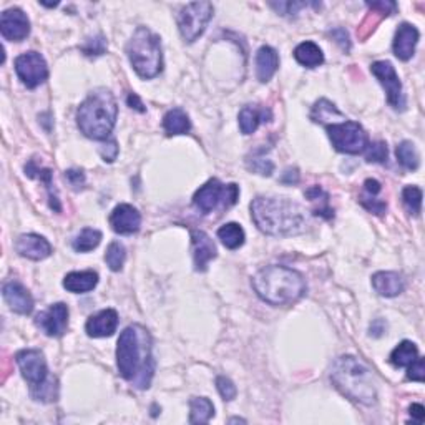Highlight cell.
Segmentation results:
<instances>
[{
  "label": "cell",
  "mask_w": 425,
  "mask_h": 425,
  "mask_svg": "<svg viewBox=\"0 0 425 425\" xmlns=\"http://www.w3.org/2000/svg\"><path fill=\"white\" fill-rule=\"evenodd\" d=\"M249 208L256 226L269 236H296L306 231L304 211L294 201L258 196Z\"/></svg>",
  "instance_id": "cell-2"
},
{
  "label": "cell",
  "mask_w": 425,
  "mask_h": 425,
  "mask_svg": "<svg viewBox=\"0 0 425 425\" xmlns=\"http://www.w3.org/2000/svg\"><path fill=\"white\" fill-rule=\"evenodd\" d=\"M118 327V314L115 309H103L91 316L85 324V331L90 337H110Z\"/></svg>",
  "instance_id": "cell-20"
},
{
  "label": "cell",
  "mask_w": 425,
  "mask_h": 425,
  "mask_svg": "<svg viewBox=\"0 0 425 425\" xmlns=\"http://www.w3.org/2000/svg\"><path fill=\"white\" fill-rule=\"evenodd\" d=\"M15 249L18 254L32 261H42L52 254V244L39 235H22L17 240Z\"/></svg>",
  "instance_id": "cell-18"
},
{
  "label": "cell",
  "mask_w": 425,
  "mask_h": 425,
  "mask_svg": "<svg viewBox=\"0 0 425 425\" xmlns=\"http://www.w3.org/2000/svg\"><path fill=\"white\" fill-rule=\"evenodd\" d=\"M299 181V171L296 170H286V173H282L281 176V183H285V185H296V183Z\"/></svg>",
  "instance_id": "cell-47"
},
{
  "label": "cell",
  "mask_w": 425,
  "mask_h": 425,
  "mask_svg": "<svg viewBox=\"0 0 425 425\" xmlns=\"http://www.w3.org/2000/svg\"><path fill=\"white\" fill-rule=\"evenodd\" d=\"M331 381L342 395L359 404L371 405L377 399L371 369L354 355H342L331 369Z\"/></svg>",
  "instance_id": "cell-5"
},
{
  "label": "cell",
  "mask_w": 425,
  "mask_h": 425,
  "mask_svg": "<svg viewBox=\"0 0 425 425\" xmlns=\"http://www.w3.org/2000/svg\"><path fill=\"white\" fill-rule=\"evenodd\" d=\"M331 35L334 37L336 42L341 45L342 50H346V52H349L351 50V42H349V34L344 29H336L331 30Z\"/></svg>",
  "instance_id": "cell-44"
},
{
  "label": "cell",
  "mask_w": 425,
  "mask_h": 425,
  "mask_svg": "<svg viewBox=\"0 0 425 425\" xmlns=\"http://www.w3.org/2000/svg\"><path fill=\"white\" fill-rule=\"evenodd\" d=\"M2 296L13 313L27 316L34 310V298L29 289L18 281H8L2 287Z\"/></svg>",
  "instance_id": "cell-16"
},
{
  "label": "cell",
  "mask_w": 425,
  "mask_h": 425,
  "mask_svg": "<svg viewBox=\"0 0 425 425\" xmlns=\"http://www.w3.org/2000/svg\"><path fill=\"white\" fill-rule=\"evenodd\" d=\"M256 294L271 306L294 304L306 292V281L298 271L286 266H266L253 277Z\"/></svg>",
  "instance_id": "cell-3"
},
{
  "label": "cell",
  "mask_w": 425,
  "mask_h": 425,
  "mask_svg": "<svg viewBox=\"0 0 425 425\" xmlns=\"http://www.w3.org/2000/svg\"><path fill=\"white\" fill-rule=\"evenodd\" d=\"M100 243H102V233L93 230V228H85V230H81V233L75 236L72 246L77 253H89V251L97 248Z\"/></svg>",
  "instance_id": "cell-30"
},
{
  "label": "cell",
  "mask_w": 425,
  "mask_h": 425,
  "mask_svg": "<svg viewBox=\"0 0 425 425\" xmlns=\"http://www.w3.org/2000/svg\"><path fill=\"white\" fill-rule=\"evenodd\" d=\"M213 17L211 2H193L185 6L178 13V29L185 42L193 44L207 30Z\"/></svg>",
  "instance_id": "cell-9"
},
{
  "label": "cell",
  "mask_w": 425,
  "mask_h": 425,
  "mask_svg": "<svg viewBox=\"0 0 425 425\" xmlns=\"http://www.w3.org/2000/svg\"><path fill=\"white\" fill-rule=\"evenodd\" d=\"M118 117L117 100L107 89H97L77 110V125L86 138L107 140Z\"/></svg>",
  "instance_id": "cell-4"
},
{
  "label": "cell",
  "mask_w": 425,
  "mask_h": 425,
  "mask_svg": "<svg viewBox=\"0 0 425 425\" xmlns=\"http://www.w3.org/2000/svg\"><path fill=\"white\" fill-rule=\"evenodd\" d=\"M313 6V4H306V2H280V4H271L273 8H276L281 15H296L301 8Z\"/></svg>",
  "instance_id": "cell-40"
},
{
  "label": "cell",
  "mask_w": 425,
  "mask_h": 425,
  "mask_svg": "<svg viewBox=\"0 0 425 425\" xmlns=\"http://www.w3.org/2000/svg\"><path fill=\"white\" fill-rule=\"evenodd\" d=\"M395 157H397V159H399V163L402 164V166L405 168V170L415 171L420 164L419 152L412 141L405 140V141H402V143H399V146H397V150H395Z\"/></svg>",
  "instance_id": "cell-31"
},
{
  "label": "cell",
  "mask_w": 425,
  "mask_h": 425,
  "mask_svg": "<svg viewBox=\"0 0 425 425\" xmlns=\"http://www.w3.org/2000/svg\"><path fill=\"white\" fill-rule=\"evenodd\" d=\"M419 358V349L412 341H402L391 353V362L395 367H409Z\"/></svg>",
  "instance_id": "cell-28"
},
{
  "label": "cell",
  "mask_w": 425,
  "mask_h": 425,
  "mask_svg": "<svg viewBox=\"0 0 425 425\" xmlns=\"http://www.w3.org/2000/svg\"><path fill=\"white\" fill-rule=\"evenodd\" d=\"M372 12L379 13L381 17L392 15L397 11V4L391 2V0H381V2H367L365 4Z\"/></svg>",
  "instance_id": "cell-41"
},
{
  "label": "cell",
  "mask_w": 425,
  "mask_h": 425,
  "mask_svg": "<svg viewBox=\"0 0 425 425\" xmlns=\"http://www.w3.org/2000/svg\"><path fill=\"white\" fill-rule=\"evenodd\" d=\"M419 30L415 29L414 25L410 24H402L399 25V29L395 32L394 37V44H392V48H394V55L399 60L407 62L414 57L415 47L419 44Z\"/></svg>",
  "instance_id": "cell-19"
},
{
  "label": "cell",
  "mask_w": 425,
  "mask_h": 425,
  "mask_svg": "<svg viewBox=\"0 0 425 425\" xmlns=\"http://www.w3.org/2000/svg\"><path fill=\"white\" fill-rule=\"evenodd\" d=\"M409 414L410 417L415 419V422L417 424H422L424 419H425V409L422 404H412L409 407Z\"/></svg>",
  "instance_id": "cell-45"
},
{
  "label": "cell",
  "mask_w": 425,
  "mask_h": 425,
  "mask_svg": "<svg viewBox=\"0 0 425 425\" xmlns=\"http://www.w3.org/2000/svg\"><path fill=\"white\" fill-rule=\"evenodd\" d=\"M17 365L20 369L22 377L30 384V392L34 394L44 386H47L52 377H48V367L45 355L37 349H24L15 355Z\"/></svg>",
  "instance_id": "cell-10"
},
{
  "label": "cell",
  "mask_w": 425,
  "mask_h": 425,
  "mask_svg": "<svg viewBox=\"0 0 425 425\" xmlns=\"http://www.w3.org/2000/svg\"><path fill=\"white\" fill-rule=\"evenodd\" d=\"M237 198H240V186L235 183L223 185L216 178H213L203 186H200V190L193 196V204L203 214H209L216 208L228 209L235 207Z\"/></svg>",
  "instance_id": "cell-7"
},
{
  "label": "cell",
  "mask_w": 425,
  "mask_h": 425,
  "mask_svg": "<svg viewBox=\"0 0 425 425\" xmlns=\"http://www.w3.org/2000/svg\"><path fill=\"white\" fill-rule=\"evenodd\" d=\"M125 259H126L125 246H123L122 243H118V241L110 243V246L107 248V253H105V261H107V266L112 269V271L118 273L123 269Z\"/></svg>",
  "instance_id": "cell-32"
},
{
  "label": "cell",
  "mask_w": 425,
  "mask_h": 425,
  "mask_svg": "<svg viewBox=\"0 0 425 425\" xmlns=\"http://www.w3.org/2000/svg\"><path fill=\"white\" fill-rule=\"evenodd\" d=\"M98 285V274L95 271H73L63 280V287L73 294H84L93 291Z\"/></svg>",
  "instance_id": "cell-24"
},
{
  "label": "cell",
  "mask_w": 425,
  "mask_h": 425,
  "mask_svg": "<svg viewBox=\"0 0 425 425\" xmlns=\"http://www.w3.org/2000/svg\"><path fill=\"white\" fill-rule=\"evenodd\" d=\"M0 32L6 40L22 42L30 34V20L20 8H8L0 17Z\"/></svg>",
  "instance_id": "cell-14"
},
{
  "label": "cell",
  "mask_w": 425,
  "mask_h": 425,
  "mask_svg": "<svg viewBox=\"0 0 425 425\" xmlns=\"http://www.w3.org/2000/svg\"><path fill=\"white\" fill-rule=\"evenodd\" d=\"M364 152H365V159H367L369 163H386L387 157H389L387 145L384 143V141H374V143H369Z\"/></svg>",
  "instance_id": "cell-35"
},
{
  "label": "cell",
  "mask_w": 425,
  "mask_h": 425,
  "mask_svg": "<svg viewBox=\"0 0 425 425\" xmlns=\"http://www.w3.org/2000/svg\"><path fill=\"white\" fill-rule=\"evenodd\" d=\"M327 136L331 143L339 153L359 155L369 145L367 133L358 122L344 120L341 123H332L326 126Z\"/></svg>",
  "instance_id": "cell-8"
},
{
  "label": "cell",
  "mask_w": 425,
  "mask_h": 425,
  "mask_svg": "<svg viewBox=\"0 0 425 425\" xmlns=\"http://www.w3.org/2000/svg\"><path fill=\"white\" fill-rule=\"evenodd\" d=\"M15 72L27 89H37L48 77V67L39 52H25L15 58Z\"/></svg>",
  "instance_id": "cell-11"
},
{
  "label": "cell",
  "mask_w": 425,
  "mask_h": 425,
  "mask_svg": "<svg viewBox=\"0 0 425 425\" xmlns=\"http://www.w3.org/2000/svg\"><path fill=\"white\" fill-rule=\"evenodd\" d=\"M407 377L410 379V381H415V382H424L425 381V362H424L422 358H417L412 364L409 365Z\"/></svg>",
  "instance_id": "cell-42"
},
{
  "label": "cell",
  "mask_w": 425,
  "mask_h": 425,
  "mask_svg": "<svg viewBox=\"0 0 425 425\" xmlns=\"http://www.w3.org/2000/svg\"><path fill=\"white\" fill-rule=\"evenodd\" d=\"M332 117H342L334 103H331L329 100H319V102L314 105L310 118L316 123H326L327 120H332Z\"/></svg>",
  "instance_id": "cell-34"
},
{
  "label": "cell",
  "mask_w": 425,
  "mask_h": 425,
  "mask_svg": "<svg viewBox=\"0 0 425 425\" xmlns=\"http://www.w3.org/2000/svg\"><path fill=\"white\" fill-rule=\"evenodd\" d=\"M81 52L89 55V57H98V55H103L107 52V40H105L103 35L91 37V39H89L84 45H81Z\"/></svg>",
  "instance_id": "cell-36"
},
{
  "label": "cell",
  "mask_w": 425,
  "mask_h": 425,
  "mask_svg": "<svg viewBox=\"0 0 425 425\" xmlns=\"http://www.w3.org/2000/svg\"><path fill=\"white\" fill-rule=\"evenodd\" d=\"M126 102H128V107H130V108L138 110V112H141V113L145 112L143 103H141V100H140V97H138V95H136V93H130V95H128Z\"/></svg>",
  "instance_id": "cell-48"
},
{
  "label": "cell",
  "mask_w": 425,
  "mask_h": 425,
  "mask_svg": "<svg viewBox=\"0 0 425 425\" xmlns=\"http://www.w3.org/2000/svg\"><path fill=\"white\" fill-rule=\"evenodd\" d=\"M360 204H362V207L365 209H367V211H371L374 214H379V216H381V214H384V213L387 211V203H386V201L377 200L376 196L367 195V193H364L362 196H360Z\"/></svg>",
  "instance_id": "cell-37"
},
{
  "label": "cell",
  "mask_w": 425,
  "mask_h": 425,
  "mask_svg": "<svg viewBox=\"0 0 425 425\" xmlns=\"http://www.w3.org/2000/svg\"><path fill=\"white\" fill-rule=\"evenodd\" d=\"M65 178L75 190L84 188L85 175H84V171H81V170H68V171H65Z\"/></svg>",
  "instance_id": "cell-43"
},
{
  "label": "cell",
  "mask_w": 425,
  "mask_h": 425,
  "mask_svg": "<svg viewBox=\"0 0 425 425\" xmlns=\"http://www.w3.org/2000/svg\"><path fill=\"white\" fill-rule=\"evenodd\" d=\"M280 68V55L273 47L264 45L256 53V77L261 84H268Z\"/></svg>",
  "instance_id": "cell-22"
},
{
  "label": "cell",
  "mask_w": 425,
  "mask_h": 425,
  "mask_svg": "<svg viewBox=\"0 0 425 425\" xmlns=\"http://www.w3.org/2000/svg\"><path fill=\"white\" fill-rule=\"evenodd\" d=\"M117 365L120 376L136 389H148L155 376L153 342L148 329L131 324L123 329L117 346Z\"/></svg>",
  "instance_id": "cell-1"
},
{
  "label": "cell",
  "mask_w": 425,
  "mask_h": 425,
  "mask_svg": "<svg viewBox=\"0 0 425 425\" xmlns=\"http://www.w3.org/2000/svg\"><path fill=\"white\" fill-rule=\"evenodd\" d=\"M371 72L379 80V84L386 89L387 102H389L391 107L395 110H405V95L394 65L387 60L374 62L371 65Z\"/></svg>",
  "instance_id": "cell-12"
},
{
  "label": "cell",
  "mask_w": 425,
  "mask_h": 425,
  "mask_svg": "<svg viewBox=\"0 0 425 425\" xmlns=\"http://www.w3.org/2000/svg\"><path fill=\"white\" fill-rule=\"evenodd\" d=\"M372 286L377 294L384 296V298H395L404 292L405 280L399 273L379 271L372 276Z\"/></svg>",
  "instance_id": "cell-21"
},
{
  "label": "cell",
  "mask_w": 425,
  "mask_h": 425,
  "mask_svg": "<svg viewBox=\"0 0 425 425\" xmlns=\"http://www.w3.org/2000/svg\"><path fill=\"white\" fill-rule=\"evenodd\" d=\"M214 415V405L208 397H193L190 400V424H208Z\"/></svg>",
  "instance_id": "cell-27"
},
{
  "label": "cell",
  "mask_w": 425,
  "mask_h": 425,
  "mask_svg": "<svg viewBox=\"0 0 425 425\" xmlns=\"http://www.w3.org/2000/svg\"><path fill=\"white\" fill-rule=\"evenodd\" d=\"M235 422H243V424H244L246 420H243V419H231V420H230V424H235Z\"/></svg>",
  "instance_id": "cell-49"
},
{
  "label": "cell",
  "mask_w": 425,
  "mask_h": 425,
  "mask_svg": "<svg viewBox=\"0 0 425 425\" xmlns=\"http://www.w3.org/2000/svg\"><path fill=\"white\" fill-rule=\"evenodd\" d=\"M191 243H193V261L196 271H207L208 263L216 258V246L204 231H191Z\"/></svg>",
  "instance_id": "cell-17"
},
{
  "label": "cell",
  "mask_w": 425,
  "mask_h": 425,
  "mask_svg": "<svg viewBox=\"0 0 425 425\" xmlns=\"http://www.w3.org/2000/svg\"><path fill=\"white\" fill-rule=\"evenodd\" d=\"M35 324L48 337H62L68 327V306L63 303L52 304L35 318Z\"/></svg>",
  "instance_id": "cell-13"
},
{
  "label": "cell",
  "mask_w": 425,
  "mask_h": 425,
  "mask_svg": "<svg viewBox=\"0 0 425 425\" xmlns=\"http://www.w3.org/2000/svg\"><path fill=\"white\" fill-rule=\"evenodd\" d=\"M294 58L301 63L303 67L308 68H316L322 65L324 62V53L321 47L314 42H303L299 44L294 50Z\"/></svg>",
  "instance_id": "cell-26"
},
{
  "label": "cell",
  "mask_w": 425,
  "mask_h": 425,
  "mask_svg": "<svg viewBox=\"0 0 425 425\" xmlns=\"http://www.w3.org/2000/svg\"><path fill=\"white\" fill-rule=\"evenodd\" d=\"M131 67L141 79H155L163 70V52L159 37L146 27H138L126 45Z\"/></svg>",
  "instance_id": "cell-6"
},
{
  "label": "cell",
  "mask_w": 425,
  "mask_h": 425,
  "mask_svg": "<svg viewBox=\"0 0 425 425\" xmlns=\"http://www.w3.org/2000/svg\"><path fill=\"white\" fill-rule=\"evenodd\" d=\"M216 387H218L219 395H221L225 400H233L237 394L235 384H233L231 379H228L225 376H219L216 379Z\"/></svg>",
  "instance_id": "cell-39"
},
{
  "label": "cell",
  "mask_w": 425,
  "mask_h": 425,
  "mask_svg": "<svg viewBox=\"0 0 425 425\" xmlns=\"http://www.w3.org/2000/svg\"><path fill=\"white\" fill-rule=\"evenodd\" d=\"M381 190H382V186H381V183H379L377 180H365V183H364V193L377 196L379 193H381Z\"/></svg>",
  "instance_id": "cell-46"
},
{
  "label": "cell",
  "mask_w": 425,
  "mask_h": 425,
  "mask_svg": "<svg viewBox=\"0 0 425 425\" xmlns=\"http://www.w3.org/2000/svg\"><path fill=\"white\" fill-rule=\"evenodd\" d=\"M110 226L118 235H135L140 231L141 214L131 204L122 203L110 214Z\"/></svg>",
  "instance_id": "cell-15"
},
{
  "label": "cell",
  "mask_w": 425,
  "mask_h": 425,
  "mask_svg": "<svg viewBox=\"0 0 425 425\" xmlns=\"http://www.w3.org/2000/svg\"><path fill=\"white\" fill-rule=\"evenodd\" d=\"M218 237L228 249H237L244 244V230L237 223H228L218 230Z\"/></svg>",
  "instance_id": "cell-29"
},
{
  "label": "cell",
  "mask_w": 425,
  "mask_h": 425,
  "mask_svg": "<svg viewBox=\"0 0 425 425\" xmlns=\"http://www.w3.org/2000/svg\"><path fill=\"white\" fill-rule=\"evenodd\" d=\"M271 118V110L258 107V105H246L240 112V128L244 135H251L258 130L261 122H269Z\"/></svg>",
  "instance_id": "cell-23"
},
{
  "label": "cell",
  "mask_w": 425,
  "mask_h": 425,
  "mask_svg": "<svg viewBox=\"0 0 425 425\" xmlns=\"http://www.w3.org/2000/svg\"><path fill=\"white\" fill-rule=\"evenodd\" d=\"M249 168L261 176H271L274 171V163L268 158L253 157V159H249Z\"/></svg>",
  "instance_id": "cell-38"
},
{
  "label": "cell",
  "mask_w": 425,
  "mask_h": 425,
  "mask_svg": "<svg viewBox=\"0 0 425 425\" xmlns=\"http://www.w3.org/2000/svg\"><path fill=\"white\" fill-rule=\"evenodd\" d=\"M163 128L166 135H186L191 130L190 117L186 115L185 110L173 108L163 118Z\"/></svg>",
  "instance_id": "cell-25"
},
{
  "label": "cell",
  "mask_w": 425,
  "mask_h": 425,
  "mask_svg": "<svg viewBox=\"0 0 425 425\" xmlns=\"http://www.w3.org/2000/svg\"><path fill=\"white\" fill-rule=\"evenodd\" d=\"M402 201L407 211L414 216H419L422 211V190L417 186H405L402 191Z\"/></svg>",
  "instance_id": "cell-33"
}]
</instances>
